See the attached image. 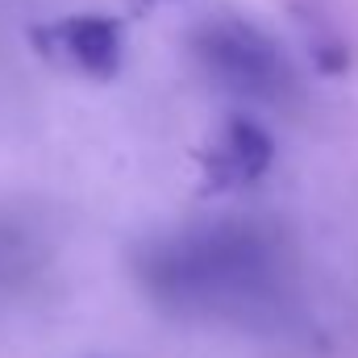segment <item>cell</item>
<instances>
[{"mask_svg": "<svg viewBox=\"0 0 358 358\" xmlns=\"http://www.w3.org/2000/svg\"><path fill=\"white\" fill-rule=\"evenodd\" d=\"M134 275L167 313L259 321L287 296V250L271 225L221 217L159 234L134 255Z\"/></svg>", "mask_w": 358, "mask_h": 358, "instance_id": "obj_1", "label": "cell"}, {"mask_svg": "<svg viewBox=\"0 0 358 358\" xmlns=\"http://www.w3.org/2000/svg\"><path fill=\"white\" fill-rule=\"evenodd\" d=\"M192 55L217 88L275 104L292 92V67L275 38L242 17H213L192 34Z\"/></svg>", "mask_w": 358, "mask_h": 358, "instance_id": "obj_2", "label": "cell"}, {"mask_svg": "<svg viewBox=\"0 0 358 358\" xmlns=\"http://www.w3.org/2000/svg\"><path fill=\"white\" fill-rule=\"evenodd\" d=\"M59 55H67L88 76H113L121 67V34L104 17H67L50 29Z\"/></svg>", "mask_w": 358, "mask_h": 358, "instance_id": "obj_3", "label": "cell"}, {"mask_svg": "<svg viewBox=\"0 0 358 358\" xmlns=\"http://www.w3.org/2000/svg\"><path fill=\"white\" fill-rule=\"evenodd\" d=\"M267 163H271V138L250 121L225 125L213 155H208L213 176L225 179V183H250V179H259L267 171Z\"/></svg>", "mask_w": 358, "mask_h": 358, "instance_id": "obj_4", "label": "cell"}, {"mask_svg": "<svg viewBox=\"0 0 358 358\" xmlns=\"http://www.w3.org/2000/svg\"><path fill=\"white\" fill-rule=\"evenodd\" d=\"M46 267V246L17 221L0 217V296L25 292Z\"/></svg>", "mask_w": 358, "mask_h": 358, "instance_id": "obj_5", "label": "cell"}]
</instances>
